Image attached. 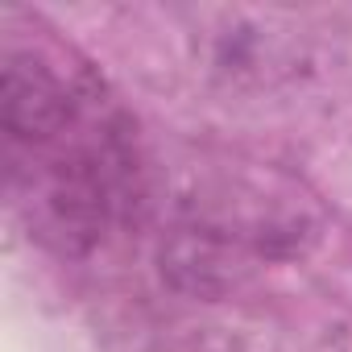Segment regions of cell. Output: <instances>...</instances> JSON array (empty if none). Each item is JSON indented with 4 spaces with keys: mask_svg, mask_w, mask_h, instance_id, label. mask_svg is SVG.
Here are the masks:
<instances>
[{
    "mask_svg": "<svg viewBox=\"0 0 352 352\" xmlns=\"http://www.w3.org/2000/svg\"><path fill=\"white\" fill-rule=\"evenodd\" d=\"M298 253V220H228L224 212H191L162 245V278L191 298H224L257 261Z\"/></svg>",
    "mask_w": 352,
    "mask_h": 352,
    "instance_id": "obj_2",
    "label": "cell"
},
{
    "mask_svg": "<svg viewBox=\"0 0 352 352\" xmlns=\"http://www.w3.org/2000/svg\"><path fill=\"white\" fill-rule=\"evenodd\" d=\"M13 191L38 241L58 253H91L141 199L133 124L104 91L87 112L38 149L13 153Z\"/></svg>",
    "mask_w": 352,
    "mask_h": 352,
    "instance_id": "obj_1",
    "label": "cell"
}]
</instances>
